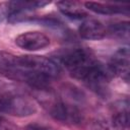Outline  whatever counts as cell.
<instances>
[{
	"label": "cell",
	"instance_id": "obj_1",
	"mask_svg": "<svg viewBox=\"0 0 130 130\" xmlns=\"http://www.w3.org/2000/svg\"><path fill=\"white\" fill-rule=\"evenodd\" d=\"M62 62L71 76L83 81L93 90H104L110 80L109 68L96 61L86 49L77 48L66 53L62 57Z\"/></svg>",
	"mask_w": 130,
	"mask_h": 130
},
{
	"label": "cell",
	"instance_id": "obj_2",
	"mask_svg": "<svg viewBox=\"0 0 130 130\" xmlns=\"http://www.w3.org/2000/svg\"><path fill=\"white\" fill-rule=\"evenodd\" d=\"M16 69L31 71L35 73L48 76L52 79L58 77L60 74V68L57 65V63H55L49 58H46L44 56H37V55L17 56L16 67L14 70Z\"/></svg>",
	"mask_w": 130,
	"mask_h": 130
},
{
	"label": "cell",
	"instance_id": "obj_3",
	"mask_svg": "<svg viewBox=\"0 0 130 130\" xmlns=\"http://www.w3.org/2000/svg\"><path fill=\"white\" fill-rule=\"evenodd\" d=\"M37 111L36 105L28 99L22 96L6 98L2 100L0 112L8 113L12 116H29Z\"/></svg>",
	"mask_w": 130,
	"mask_h": 130
},
{
	"label": "cell",
	"instance_id": "obj_4",
	"mask_svg": "<svg viewBox=\"0 0 130 130\" xmlns=\"http://www.w3.org/2000/svg\"><path fill=\"white\" fill-rule=\"evenodd\" d=\"M129 123L128 109L123 108L113 114L110 118L96 120L92 125V130H124Z\"/></svg>",
	"mask_w": 130,
	"mask_h": 130
},
{
	"label": "cell",
	"instance_id": "obj_5",
	"mask_svg": "<svg viewBox=\"0 0 130 130\" xmlns=\"http://www.w3.org/2000/svg\"><path fill=\"white\" fill-rule=\"evenodd\" d=\"M15 44L26 51H38L48 47L50 39L41 31H26L15 39Z\"/></svg>",
	"mask_w": 130,
	"mask_h": 130
},
{
	"label": "cell",
	"instance_id": "obj_6",
	"mask_svg": "<svg viewBox=\"0 0 130 130\" xmlns=\"http://www.w3.org/2000/svg\"><path fill=\"white\" fill-rule=\"evenodd\" d=\"M50 113L55 120L67 124H78L82 119L80 111L76 107L66 103L55 104Z\"/></svg>",
	"mask_w": 130,
	"mask_h": 130
},
{
	"label": "cell",
	"instance_id": "obj_7",
	"mask_svg": "<svg viewBox=\"0 0 130 130\" xmlns=\"http://www.w3.org/2000/svg\"><path fill=\"white\" fill-rule=\"evenodd\" d=\"M129 64V50L128 48H121L111 58L108 68L112 74L120 76L121 78L128 81Z\"/></svg>",
	"mask_w": 130,
	"mask_h": 130
},
{
	"label": "cell",
	"instance_id": "obj_8",
	"mask_svg": "<svg viewBox=\"0 0 130 130\" xmlns=\"http://www.w3.org/2000/svg\"><path fill=\"white\" fill-rule=\"evenodd\" d=\"M79 35L85 40H101L105 38L107 30L104 24L96 19H87L79 26Z\"/></svg>",
	"mask_w": 130,
	"mask_h": 130
},
{
	"label": "cell",
	"instance_id": "obj_9",
	"mask_svg": "<svg viewBox=\"0 0 130 130\" xmlns=\"http://www.w3.org/2000/svg\"><path fill=\"white\" fill-rule=\"evenodd\" d=\"M85 7L92 12L99 14H118V13H128L129 7H124L122 5L117 4H109V3H101V2H85Z\"/></svg>",
	"mask_w": 130,
	"mask_h": 130
},
{
	"label": "cell",
	"instance_id": "obj_10",
	"mask_svg": "<svg viewBox=\"0 0 130 130\" xmlns=\"http://www.w3.org/2000/svg\"><path fill=\"white\" fill-rule=\"evenodd\" d=\"M57 6L59 10L67 17L74 18V19H80L87 16V13L81 8L78 2L75 1H59L57 2Z\"/></svg>",
	"mask_w": 130,
	"mask_h": 130
},
{
	"label": "cell",
	"instance_id": "obj_11",
	"mask_svg": "<svg viewBox=\"0 0 130 130\" xmlns=\"http://www.w3.org/2000/svg\"><path fill=\"white\" fill-rule=\"evenodd\" d=\"M50 1H14L9 5L13 9L12 12H23L26 10H32L36 8H42L48 5Z\"/></svg>",
	"mask_w": 130,
	"mask_h": 130
},
{
	"label": "cell",
	"instance_id": "obj_12",
	"mask_svg": "<svg viewBox=\"0 0 130 130\" xmlns=\"http://www.w3.org/2000/svg\"><path fill=\"white\" fill-rule=\"evenodd\" d=\"M16 57L11 53L0 51V71L3 74H8L16 67Z\"/></svg>",
	"mask_w": 130,
	"mask_h": 130
},
{
	"label": "cell",
	"instance_id": "obj_13",
	"mask_svg": "<svg viewBox=\"0 0 130 130\" xmlns=\"http://www.w3.org/2000/svg\"><path fill=\"white\" fill-rule=\"evenodd\" d=\"M110 32L119 38H128L129 35V22L116 23L110 27Z\"/></svg>",
	"mask_w": 130,
	"mask_h": 130
},
{
	"label": "cell",
	"instance_id": "obj_14",
	"mask_svg": "<svg viewBox=\"0 0 130 130\" xmlns=\"http://www.w3.org/2000/svg\"><path fill=\"white\" fill-rule=\"evenodd\" d=\"M0 130H11V125L0 116Z\"/></svg>",
	"mask_w": 130,
	"mask_h": 130
},
{
	"label": "cell",
	"instance_id": "obj_15",
	"mask_svg": "<svg viewBox=\"0 0 130 130\" xmlns=\"http://www.w3.org/2000/svg\"><path fill=\"white\" fill-rule=\"evenodd\" d=\"M2 100H3V99H1V98H0V110H1V105H2Z\"/></svg>",
	"mask_w": 130,
	"mask_h": 130
}]
</instances>
